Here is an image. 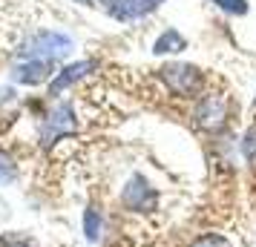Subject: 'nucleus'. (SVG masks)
Returning <instances> with one entry per match:
<instances>
[{
	"label": "nucleus",
	"mask_w": 256,
	"mask_h": 247,
	"mask_svg": "<svg viewBox=\"0 0 256 247\" xmlns=\"http://www.w3.org/2000/svg\"><path fill=\"white\" fill-rule=\"evenodd\" d=\"M228 115H230V101L224 92H202L196 104V112H193V124L204 132H219L224 124H228Z\"/></svg>",
	"instance_id": "3"
},
{
	"label": "nucleus",
	"mask_w": 256,
	"mask_h": 247,
	"mask_svg": "<svg viewBox=\"0 0 256 247\" xmlns=\"http://www.w3.org/2000/svg\"><path fill=\"white\" fill-rule=\"evenodd\" d=\"M92 60H78V63H70V66H64V69L52 78V83H49V95H60L66 86H72L75 81H81V78H86L90 72H92Z\"/></svg>",
	"instance_id": "6"
},
{
	"label": "nucleus",
	"mask_w": 256,
	"mask_h": 247,
	"mask_svg": "<svg viewBox=\"0 0 256 247\" xmlns=\"http://www.w3.org/2000/svg\"><path fill=\"white\" fill-rule=\"evenodd\" d=\"M242 155H244V161L250 167H256V124H250L248 127V132H244V138H242Z\"/></svg>",
	"instance_id": "12"
},
{
	"label": "nucleus",
	"mask_w": 256,
	"mask_h": 247,
	"mask_svg": "<svg viewBox=\"0 0 256 247\" xmlns=\"http://www.w3.org/2000/svg\"><path fill=\"white\" fill-rule=\"evenodd\" d=\"M158 3H164V0H112L110 14L118 20H136L141 14H150Z\"/></svg>",
	"instance_id": "8"
},
{
	"label": "nucleus",
	"mask_w": 256,
	"mask_h": 247,
	"mask_svg": "<svg viewBox=\"0 0 256 247\" xmlns=\"http://www.w3.org/2000/svg\"><path fill=\"white\" fill-rule=\"evenodd\" d=\"M121 204L132 213H152L158 207V190L144 176H132L121 193Z\"/></svg>",
	"instance_id": "4"
},
{
	"label": "nucleus",
	"mask_w": 256,
	"mask_h": 247,
	"mask_svg": "<svg viewBox=\"0 0 256 247\" xmlns=\"http://www.w3.org/2000/svg\"><path fill=\"white\" fill-rule=\"evenodd\" d=\"M75 130V115H72V106L70 104H55L49 109L46 121H44V130H40V141L44 144H52L70 135Z\"/></svg>",
	"instance_id": "5"
},
{
	"label": "nucleus",
	"mask_w": 256,
	"mask_h": 247,
	"mask_svg": "<svg viewBox=\"0 0 256 247\" xmlns=\"http://www.w3.org/2000/svg\"><path fill=\"white\" fill-rule=\"evenodd\" d=\"M84 236L90 239V242H98V236H101V213L90 207V210L84 213Z\"/></svg>",
	"instance_id": "10"
},
{
	"label": "nucleus",
	"mask_w": 256,
	"mask_h": 247,
	"mask_svg": "<svg viewBox=\"0 0 256 247\" xmlns=\"http://www.w3.org/2000/svg\"><path fill=\"white\" fill-rule=\"evenodd\" d=\"M49 75H52V60H26L20 66H14L12 81L26 83V86H35V83H44Z\"/></svg>",
	"instance_id": "7"
},
{
	"label": "nucleus",
	"mask_w": 256,
	"mask_h": 247,
	"mask_svg": "<svg viewBox=\"0 0 256 247\" xmlns=\"http://www.w3.org/2000/svg\"><path fill=\"white\" fill-rule=\"evenodd\" d=\"M182 49H187V40L176 29H167L158 40H156V46H152V52L156 55H173V52H182Z\"/></svg>",
	"instance_id": "9"
},
{
	"label": "nucleus",
	"mask_w": 256,
	"mask_h": 247,
	"mask_svg": "<svg viewBox=\"0 0 256 247\" xmlns=\"http://www.w3.org/2000/svg\"><path fill=\"white\" fill-rule=\"evenodd\" d=\"M187 247H233V242L228 239V236H222V233H202V236H196Z\"/></svg>",
	"instance_id": "11"
},
{
	"label": "nucleus",
	"mask_w": 256,
	"mask_h": 247,
	"mask_svg": "<svg viewBox=\"0 0 256 247\" xmlns=\"http://www.w3.org/2000/svg\"><path fill=\"white\" fill-rule=\"evenodd\" d=\"M70 52H72V37L52 32V29L35 32L32 37H26L24 46H20V55L26 60H52V58H64Z\"/></svg>",
	"instance_id": "2"
},
{
	"label": "nucleus",
	"mask_w": 256,
	"mask_h": 247,
	"mask_svg": "<svg viewBox=\"0 0 256 247\" xmlns=\"http://www.w3.org/2000/svg\"><path fill=\"white\" fill-rule=\"evenodd\" d=\"M219 9H224V12H230V14H244L248 12V3L244 0H213Z\"/></svg>",
	"instance_id": "14"
},
{
	"label": "nucleus",
	"mask_w": 256,
	"mask_h": 247,
	"mask_svg": "<svg viewBox=\"0 0 256 247\" xmlns=\"http://www.w3.org/2000/svg\"><path fill=\"white\" fill-rule=\"evenodd\" d=\"M14 178H18L14 164L6 158V155H0V184H9V181H14Z\"/></svg>",
	"instance_id": "13"
},
{
	"label": "nucleus",
	"mask_w": 256,
	"mask_h": 247,
	"mask_svg": "<svg viewBox=\"0 0 256 247\" xmlns=\"http://www.w3.org/2000/svg\"><path fill=\"white\" fill-rule=\"evenodd\" d=\"M162 81L178 98H196L204 92V72L193 63H167L162 66Z\"/></svg>",
	"instance_id": "1"
},
{
	"label": "nucleus",
	"mask_w": 256,
	"mask_h": 247,
	"mask_svg": "<svg viewBox=\"0 0 256 247\" xmlns=\"http://www.w3.org/2000/svg\"><path fill=\"white\" fill-rule=\"evenodd\" d=\"M0 247H32L29 245V242H26L24 236H3V239H0Z\"/></svg>",
	"instance_id": "15"
}]
</instances>
